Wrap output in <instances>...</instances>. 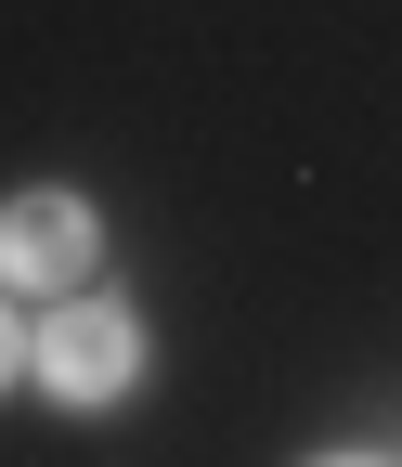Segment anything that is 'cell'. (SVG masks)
I'll return each mask as SVG.
<instances>
[{"instance_id": "obj_1", "label": "cell", "mask_w": 402, "mask_h": 467, "mask_svg": "<svg viewBox=\"0 0 402 467\" xmlns=\"http://www.w3.org/2000/svg\"><path fill=\"white\" fill-rule=\"evenodd\" d=\"M130 364H143V325L118 312V299H66L39 325V377L66 389V402H104V389H130Z\"/></svg>"}, {"instance_id": "obj_2", "label": "cell", "mask_w": 402, "mask_h": 467, "mask_svg": "<svg viewBox=\"0 0 402 467\" xmlns=\"http://www.w3.org/2000/svg\"><path fill=\"white\" fill-rule=\"evenodd\" d=\"M91 273V208L78 195H14L0 208V285H78Z\"/></svg>"}, {"instance_id": "obj_3", "label": "cell", "mask_w": 402, "mask_h": 467, "mask_svg": "<svg viewBox=\"0 0 402 467\" xmlns=\"http://www.w3.org/2000/svg\"><path fill=\"white\" fill-rule=\"evenodd\" d=\"M14 364H26V325H14V312H0V377H14Z\"/></svg>"}]
</instances>
